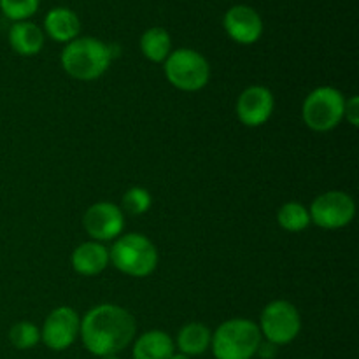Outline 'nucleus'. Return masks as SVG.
Instances as JSON below:
<instances>
[{"mask_svg":"<svg viewBox=\"0 0 359 359\" xmlns=\"http://www.w3.org/2000/svg\"><path fill=\"white\" fill-rule=\"evenodd\" d=\"M9 44L18 55L34 56L44 48V32L32 21H16L9 28Z\"/></svg>","mask_w":359,"mask_h":359,"instance_id":"15","label":"nucleus"},{"mask_svg":"<svg viewBox=\"0 0 359 359\" xmlns=\"http://www.w3.org/2000/svg\"><path fill=\"white\" fill-rule=\"evenodd\" d=\"M109 249L102 242L90 241L77 245L72 252V269L79 276L93 277L104 272L109 265Z\"/></svg>","mask_w":359,"mask_h":359,"instance_id":"13","label":"nucleus"},{"mask_svg":"<svg viewBox=\"0 0 359 359\" xmlns=\"http://www.w3.org/2000/svg\"><path fill=\"white\" fill-rule=\"evenodd\" d=\"M309 214L311 223L323 230H339L354 219L356 203L346 191H326L312 202Z\"/></svg>","mask_w":359,"mask_h":359,"instance_id":"8","label":"nucleus"},{"mask_svg":"<svg viewBox=\"0 0 359 359\" xmlns=\"http://www.w3.org/2000/svg\"><path fill=\"white\" fill-rule=\"evenodd\" d=\"M276 353H277V346H273V344H270V342H262L259 344L258 353L256 354H259V358H263V359H272L273 356H276Z\"/></svg>","mask_w":359,"mask_h":359,"instance_id":"24","label":"nucleus"},{"mask_svg":"<svg viewBox=\"0 0 359 359\" xmlns=\"http://www.w3.org/2000/svg\"><path fill=\"white\" fill-rule=\"evenodd\" d=\"M212 332L202 323H188L177 333V349L186 356H200L210 347Z\"/></svg>","mask_w":359,"mask_h":359,"instance_id":"17","label":"nucleus"},{"mask_svg":"<svg viewBox=\"0 0 359 359\" xmlns=\"http://www.w3.org/2000/svg\"><path fill=\"white\" fill-rule=\"evenodd\" d=\"M262 344V332L249 319H228L216 328L210 349L216 359H252Z\"/></svg>","mask_w":359,"mask_h":359,"instance_id":"3","label":"nucleus"},{"mask_svg":"<svg viewBox=\"0 0 359 359\" xmlns=\"http://www.w3.org/2000/svg\"><path fill=\"white\" fill-rule=\"evenodd\" d=\"M344 104L346 98L337 88L319 86L304 100L302 118L314 132H330L344 119Z\"/></svg>","mask_w":359,"mask_h":359,"instance_id":"6","label":"nucleus"},{"mask_svg":"<svg viewBox=\"0 0 359 359\" xmlns=\"http://www.w3.org/2000/svg\"><path fill=\"white\" fill-rule=\"evenodd\" d=\"M175 353V344L168 333L151 330L142 333L133 344V359H170Z\"/></svg>","mask_w":359,"mask_h":359,"instance_id":"16","label":"nucleus"},{"mask_svg":"<svg viewBox=\"0 0 359 359\" xmlns=\"http://www.w3.org/2000/svg\"><path fill=\"white\" fill-rule=\"evenodd\" d=\"M170 359H191V358L186 356V354H182V353H174L170 356Z\"/></svg>","mask_w":359,"mask_h":359,"instance_id":"25","label":"nucleus"},{"mask_svg":"<svg viewBox=\"0 0 359 359\" xmlns=\"http://www.w3.org/2000/svg\"><path fill=\"white\" fill-rule=\"evenodd\" d=\"M258 326L266 342L273 344V346H286V344L293 342L300 333V312L291 302L273 300L263 309Z\"/></svg>","mask_w":359,"mask_h":359,"instance_id":"7","label":"nucleus"},{"mask_svg":"<svg viewBox=\"0 0 359 359\" xmlns=\"http://www.w3.org/2000/svg\"><path fill=\"white\" fill-rule=\"evenodd\" d=\"M112 58V48L104 44L100 39L77 37L67 42L60 62L63 70L74 79L93 81L107 72Z\"/></svg>","mask_w":359,"mask_h":359,"instance_id":"2","label":"nucleus"},{"mask_svg":"<svg viewBox=\"0 0 359 359\" xmlns=\"http://www.w3.org/2000/svg\"><path fill=\"white\" fill-rule=\"evenodd\" d=\"M41 0H0V11L4 16L16 21H27L39 9Z\"/></svg>","mask_w":359,"mask_h":359,"instance_id":"22","label":"nucleus"},{"mask_svg":"<svg viewBox=\"0 0 359 359\" xmlns=\"http://www.w3.org/2000/svg\"><path fill=\"white\" fill-rule=\"evenodd\" d=\"M83 224L86 233L97 242L114 241L125 228L123 210L112 202H98L88 207L84 212Z\"/></svg>","mask_w":359,"mask_h":359,"instance_id":"10","label":"nucleus"},{"mask_svg":"<svg viewBox=\"0 0 359 359\" xmlns=\"http://www.w3.org/2000/svg\"><path fill=\"white\" fill-rule=\"evenodd\" d=\"M344 118H346V121H349V125H359V98L356 95H353V97H351L349 100H346V104H344Z\"/></svg>","mask_w":359,"mask_h":359,"instance_id":"23","label":"nucleus"},{"mask_svg":"<svg viewBox=\"0 0 359 359\" xmlns=\"http://www.w3.org/2000/svg\"><path fill=\"white\" fill-rule=\"evenodd\" d=\"M100 359H121V358H118V354H114V356H104V358H100Z\"/></svg>","mask_w":359,"mask_h":359,"instance_id":"26","label":"nucleus"},{"mask_svg":"<svg viewBox=\"0 0 359 359\" xmlns=\"http://www.w3.org/2000/svg\"><path fill=\"white\" fill-rule=\"evenodd\" d=\"M9 340L16 349L27 351L41 342V330L28 321H20L9 330Z\"/></svg>","mask_w":359,"mask_h":359,"instance_id":"20","label":"nucleus"},{"mask_svg":"<svg viewBox=\"0 0 359 359\" xmlns=\"http://www.w3.org/2000/svg\"><path fill=\"white\" fill-rule=\"evenodd\" d=\"M168 83L181 91H198L207 86L210 77L209 62L202 53L189 48L175 49L165 60Z\"/></svg>","mask_w":359,"mask_h":359,"instance_id":"5","label":"nucleus"},{"mask_svg":"<svg viewBox=\"0 0 359 359\" xmlns=\"http://www.w3.org/2000/svg\"><path fill=\"white\" fill-rule=\"evenodd\" d=\"M277 223L286 231H302L311 224L309 209L300 202H286L277 212Z\"/></svg>","mask_w":359,"mask_h":359,"instance_id":"19","label":"nucleus"},{"mask_svg":"<svg viewBox=\"0 0 359 359\" xmlns=\"http://www.w3.org/2000/svg\"><path fill=\"white\" fill-rule=\"evenodd\" d=\"M151 193L146 188H140V186H133L128 191L123 195L121 205L125 212H128L130 216H140V214H146L151 209Z\"/></svg>","mask_w":359,"mask_h":359,"instance_id":"21","label":"nucleus"},{"mask_svg":"<svg viewBox=\"0 0 359 359\" xmlns=\"http://www.w3.org/2000/svg\"><path fill=\"white\" fill-rule=\"evenodd\" d=\"M44 30L53 41L65 42L67 44V42L79 37V16L69 7H53L44 18Z\"/></svg>","mask_w":359,"mask_h":359,"instance_id":"14","label":"nucleus"},{"mask_svg":"<svg viewBox=\"0 0 359 359\" xmlns=\"http://www.w3.org/2000/svg\"><path fill=\"white\" fill-rule=\"evenodd\" d=\"M109 262L130 277H147L158 265V251L153 242L142 233L119 237L109 249Z\"/></svg>","mask_w":359,"mask_h":359,"instance_id":"4","label":"nucleus"},{"mask_svg":"<svg viewBox=\"0 0 359 359\" xmlns=\"http://www.w3.org/2000/svg\"><path fill=\"white\" fill-rule=\"evenodd\" d=\"M140 51L149 62L163 63L172 53V39L165 28L151 27L140 37Z\"/></svg>","mask_w":359,"mask_h":359,"instance_id":"18","label":"nucleus"},{"mask_svg":"<svg viewBox=\"0 0 359 359\" xmlns=\"http://www.w3.org/2000/svg\"><path fill=\"white\" fill-rule=\"evenodd\" d=\"M135 318L114 304L93 307L81 319L79 335L88 353L93 356H114L135 339Z\"/></svg>","mask_w":359,"mask_h":359,"instance_id":"1","label":"nucleus"},{"mask_svg":"<svg viewBox=\"0 0 359 359\" xmlns=\"http://www.w3.org/2000/svg\"><path fill=\"white\" fill-rule=\"evenodd\" d=\"M81 318L72 307H58L49 312L41 330V340L51 351H65L79 337Z\"/></svg>","mask_w":359,"mask_h":359,"instance_id":"9","label":"nucleus"},{"mask_svg":"<svg viewBox=\"0 0 359 359\" xmlns=\"http://www.w3.org/2000/svg\"><path fill=\"white\" fill-rule=\"evenodd\" d=\"M273 105H276V100H273L272 91L269 88L255 84V86L245 88L238 97L237 116L242 125L256 128L269 121L273 112Z\"/></svg>","mask_w":359,"mask_h":359,"instance_id":"12","label":"nucleus"},{"mask_svg":"<svg viewBox=\"0 0 359 359\" xmlns=\"http://www.w3.org/2000/svg\"><path fill=\"white\" fill-rule=\"evenodd\" d=\"M223 27L228 37L237 44H255L263 34V20L258 11L245 4L230 7L223 16Z\"/></svg>","mask_w":359,"mask_h":359,"instance_id":"11","label":"nucleus"}]
</instances>
